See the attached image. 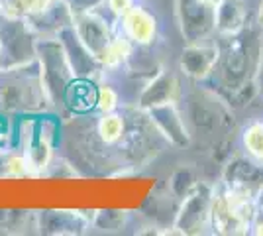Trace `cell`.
<instances>
[{
	"label": "cell",
	"instance_id": "8",
	"mask_svg": "<svg viewBox=\"0 0 263 236\" xmlns=\"http://www.w3.org/2000/svg\"><path fill=\"white\" fill-rule=\"evenodd\" d=\"M179 97V81L173 73L161 71L157 73L145 87H143L142 95L138 99V108L140 111H149L159 104H167V102H177Z\"/></svg>",
	"mask_w": 263,
	"mask_h": 236
},
{
	"label": "cell",
	"instance_id": "6",
	"mask_svg": "<svg viewBox=\"0 0 263 236\" xmlns=\"http://www.w3.org/2000/svg\"><path fill=\"white\" fill-rule=\"evenodd\" d=\"M147 120L154 124V128L157 130V134H161L171 142L173 146H185L189 144V132L186 126L181 118V113L177 111L175 102H167V104H159L154 106L149 111H143Z\"/></svg>",
	"mask_w": 263,
	"mask_h": 236
},
{
	"label": "cell",
	"instance_id": "4",
	"mask_svg": "<svg viewBox=\"0 0 263 236\" xmlns=\"http://www.w3.org/2000/svg\"><path fill=\"white\" fill-rule=\"evenodd\" d=\"M210 207H212L210 189L191 191L183 201L175 228H179L181 234H197L204 228H210Z\"/></svg>",
	"mask_w": 263,
	"mask_h": 236
},
{
	"label": "cell",
	"instance_id": "15",
	"mask_svg": "<svg viewBox=\"0 0 263 236\" xmlns=\"http://www.w3.org/2000/svg\"><path fill=\"white\" fill-rule=\"evenodd\" d=\"M104 4L116 20H122L136 6V0H104Z\"/></svg>",
	"mask_w": 263,
	"mask_h": 236
},
{
	"label": "cell",
	"instance_id": "12",
	"mask_svg": "<svg viewBox=\"0 0 263 236\" xmlns=\"http://www.w3.org/2000/svg\"><path fill=\"white\" fill-rule=\"evenodd\" d=\"M132 49H134V44H132L126 35L122 34L120 28H118V32L114 34L112 42L108 44L104 56L100 59L102 69H118L120 65H124V63L130 59Z\"/></svg>",
	"mask_w": 263,
	"mask_h": 236
},
{
	"label": "cell",
	"instance_id": "11",
	"mask_svg": "<svg viewBox=\"0 0 263 236\" xmlns=\"http://www.w3.org/2000/svg\"><path fill=\"white\" fill-rule=\"evenodd\" d=\"M126 132H128V122H126V116L122 113L114 111V113L100 114L99 122H97V136L104 146L120 144Z\"/></svg>",
	"mask_w": 263,
	"mask_h": 236
},
{
	"label": "cell",
	"instance_id": "19",
	"mask_svg": "<svg viewBox=\"0 0 263 236\" xmlns=\"http://www.w3.org/2000/svg\"><path fill=\"white\" fill-rule=\"evenodd\" d=\"M200 2H204V4H212V6L216 4V0H200Z\"/></svg>",
	"mask_w": 263,
	"mask_h": 236
},
{
	"label": "cell",
	"instance_id": "13",
	"mask_svg": "<svg viewBox=\"0 0 263 236\" xmlns=\"http://www.w3.org/2000/svg\"><path fill=\"white\" fill-rule=\"evenodd\" d=\"M118 106H120V95H118V90L112 89L110 85H100L99 90H97V111L100 114L104 113H114V111H118Z\"/></svg>",
	"mask_w": 263,
	"mask_h": 236
},
{
	"label": "cell",
	"instance_id": "9",
	"mask_svg": "<svg viewBox=\"0 0 263 236\" xmlns=\"http://www.w3.org/2000/svg\"><path fill=\"white\" fill-rule=\"evenodd\" d=\"M97 90L99 87H95L90 83V79L75 77L69 83L63 97H65L69 108H73L75 113H87L97 106Z\"/></svg>",
	"mask_w": 263,
	"mask_h": 236
},
{
	"label": "cell",
	"instance_id": "7",
	"mask_svg": "<svg viewBox=\"0 0 263 236\" xmlns=\"http://www.w3.org/2000/svg\"><path fill=\"white\" fill-rule=\"evenodd\" d=\"M120 32L134 45L147 47L157 38V18L142 4H136L120 20Z\"/></svg>",
	"mask_w": 263,
	"mask_h": 236
},
{
	"label": "cell",
	"instance_id": "2",
	"mask_svg": "<svg viewBox=\"0 0 263 236\" xmlns=\"http://www.w3.org/2000/svg\"><path fill=\"white\" fill-rule=\"evenodd\" d=\"M177 18L186 44L209 40L214 32V6L200 0H177Z\"/></svg>",
	"mask_w": 263,
	"mask_h": 236
},
{
	"label": "cell",
	"instance_id": "16",
	"mask_svg": "<svg viewBox=\"0 0 263 236\" xmlns=\"http://www.w3.org/2000/svg\"><path fill=\"white\" fill-rule=\"evenodd\" d=\"M51 2H53V0H20V4L24 6V10H26L28 16H30V14H37V12L45 10Z\"/></svg>",
	"mask_w": 263,
	"mask_h": 236
},
{
	"label": "cell",
	"instance_id": "14",
	"mask_svg": "<svg viewBox=\"0 0 263 236\" xmlns=\"http://www.w3.org/2000/svg\"><path fill=\"white\" fill-rule=\"evenodd\" d=\"M4 175L6 177H26V175H32L30 164H28V159L24 156V152L6 156V159H4Z\"/></svg>",
	"mask_w": 263,
	"mask_h": 236
},
{
	"label": "cell",
	"instance_id": "10",
	"mask_svg": "<svg viewBox=\"0 0 263 236\" xmlns=\"http://www.w3.org/2000/svg\"><path fill=\"white\" fill-rule=\"evenodd\" d=\"M240 146L243 157L263 168V118L252 120L243 126L240 134Z\"/></svg>",
	"mask_w": 263,
	"mask_h": 236
},
{
	"label": "cell",
	"instance_id": "5",
	"mask_svg": "<svg viewBox=\"0 0 263 236\" xmlns=\"http://www.w3.org/2000/svg\"><path fill=\"white\" fill-rule=\"evenodd\" d=\"M250 2L248 0H216L214 4V32L220 38H234L248 28Z\"/></svg>",
	"mask_w": 263,
	"mask_h": 236
},
{
	"label": "cell",
	"instance_id": "3",
	"mask_svg": "<svg viewBox=\"0 0 263 236\" xmlns=\"http://www.w3.org/2000/svg\"><path fill=\"white\" fill-rule=\"evenodd\" d=\"M220 61V45L214 42H197L186 44L183 53L179 57V69L185 77L193 81H204L214 75Z\"/></svg>",
	"mask_w": 263,
	"mask_h": 236
},
{
	"label": "cell",
	"instance_id": "1",
	"mask_svg": "<svg viewBox=\"0 0 263 236\" xmlns=\"http://www.w3.org/2000/svg\"><path fill=\"white\" fill-rule=\"evenodd\" d=\"M71 26H73V32L79 38V42L85 45V49L100 63L106 47L116 34L110 28L108 20L104 16H100L99 12L88 8V10L75 12V18H73Z\"/></svg>",
	"mask_w": 263,
	"mask_h": 236
},
{
	"label": "cell",
	"instance_id": "18",
	"mask_svg": "<svg viewBox=\"0 0 263 236\" xmlns=\"http://www.w3.org/2000/svg\"><path fill=\"white\" fill-rule=\"evenodd\" d=\"M255 26H257V30L263 32V0H259L257 10H255Z\"/></svg>",
	"mask_w": 263,
	"mask_h": 236
},
{
	"label": "cell",
	"instance_id": "17",
	"mask_svg": "<svg viewBox=\"0 0 263 236\" xmlns=\"http://www.w3.org/2000/svg\"><path fill=\"white\" fill-rule=\"evenodd\" d=\"M250 232H252V234H255V236H263V214H257V219L253 221Z\"/></svg>",
	"mask_w": 263,
	"mask_h": 236
}]
</instances>
